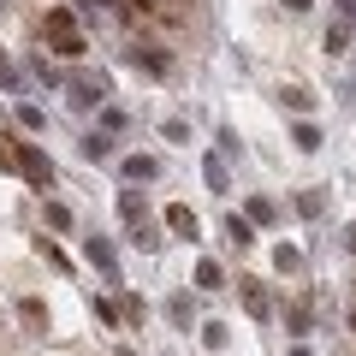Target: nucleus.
<instances>
[{"instance_id":"7","label":"nucleus","mask_w":356,"mask_h":356,"mask_svg":"<svg viewBox=\"0 0 356 356\" xmlns=\"http://www.w3.org/2000/svg\"><path fill=\"white\" fill-rule=\"evenodd\" d=\"M344 48H350V30H344V24H327V54H344Z\"/></svg>"},{"instance_id":"2","label":"nucleus","mask_w":356,"mask_h":356,"mask_svg":"<svg viewBox=\"0 0 356 356\" xmlns=\"http://www.w3.org/2000/svg\"><path fill=\"white\" fill-rule=\"evenodd\" d=\"M13 154H18V172H24L30 184H48V178H54V166H48V154H42L36 143H18Z\"/></svg>"},{"instance_id":"6","label":"nucleus","mask_w":356,"mask_h":356,"mask_svg":"<svg viewBox=\"0 0 356 356\" xmlns=\"http://www.w3.org/2000/svg\"><path fill=\"white\" fill-rule=\"evenodd\" d=\"M154 172H161V166H154L149 154H131V161H125V178H154Z\"/></svg>"},{"instance_id":"3","label":"nucleus","mask_w":356,"mask_h":356,"mask_svg":"<svg viewBox=\"0 0 356 356\" xmlns=\"http://www.w3.org/2000/svg\"><path fill=\"white\" fill-rule=\"evenodd\" d=\"M166 226H172L178 238H196V214H191L184 202H172V208H166Z\"/></svg>"},{"instance_id":"13","label":"nucleus","mask_w":356,"mask_h":356,"mask_svg":"<svg viewBox=\"0 0 356 356\" xmlns=\"http://www.w3.org/2000/svg\"><path fill=\"white\" fill-rule=\"evenodd\" d=\"M48 226H60V232H65V226H72V208H60V202H48Z\"/></svg>"},{"instance_id":"11","label":"nucleus","mask_w":356,"mask_h":356,"mask_svg":"<svg viewBox=\"0 0 356 356\" xmlns=\"http://www.w3.org/2000/svg\"><path fill=\"white\" fill-rule=\"evenodd\" d=\"M297 149H321V131L309 125V119H303V125H297Z\"/></svg>"},{"instance_id":"4","label":"nucleus","mask_w":356,"mask_h":356,"mask_svg":"<svg viewBox=\"0 0 356 356\" xmlns=\"http://www.w3.org/2000/svg\"><path fill=\"white\" fill-rule=\"evenodd\" d=\"M243 303H250V315H267V291L255 280H243Z\"/></svg>"},{"instance_id":"16","label":"nucleus","mask_w":356,"mask_h":356,"mask_svg":"<svg viewBox=\"0 0 356 356\" xmlns=\"http://www.w3.org/2000/svg\"><path fill=\"white\" fill-rule=\"evenodd\" d=\"M119 356H137V350H119Z\"/></svg>"},{"instance_id":"12","label":"nucleus","mask_w":356,"mask_h":356,"mask_svg":"<svg viewBox=\"0 0 356 356\" xmlns=\"http://www.w3.org/2000/svg\"><path fill=\"white\" fill-rule=\"evenodd\" d=\"M89 261H95V267H113V250H107V243H95V238H89Z\"/></svg>"},{"instance_id":"9","label":"nucleus","mask_w":356,"mask_h":356,"mask_svg":"<svg viewBox=\"0 0 356 356\" xmlns=\"http://www.w3.org/2000/svg\"><path fill=\"white\" fill-rule=\"evenodd\" d=\"M196 285H202V291H220V267L202 261V267H196Z\"/></svg>"},{"instance_id":"1","label":"nucleus","mask_w":356,"mask_h":356,"mask_svg":"<svg viewBox=\"0 0 356 356\" xmlns=\"http://www.w3.org/2000/svg\"><path fill=\"white\" fill-rule=\"evenodd\" d=\"M48 30H54V54H65V60L83 54V36L72 30V13H65V6H54V13H48Z\"/></svg>"},{"instance_id":"8","label":"nucleus","mask_w":356,"mask_h":356,"mask_svg":"<svg viewBox=\"0 0 356 356\" xmlns=\"http://www.w3.org/2000/svg\"><path fill=\"white\" fill-rule=\"evenodd\" d=\"M285 107H291V113H309V107H315V95H309V89H285Z\"/></svg>"},{"instance_id":"5","label":"nucleus","mask_w":356,"mask_h":356,"mask_svg":"<svg viewBox=\"0 0 356 356\" xmlns=\"http://www.w3.org/2000/svg\"><path fill=\"white\" fill-rule=\"evenodd\" d=\"M226 238L243 250V243H255V232H250V220H238V214H232V220H226Z\"/></svg>"},{"instance_id":"14","label":"nucleus","mask_w":356,"mask_h":356,"mask_svg":"<svg viewBox=\"0 0 356 356\" xmlns=\"http://www.w3.org/2000/svg\"><path fill=\"white\" fill-rule=\"evenodd\" d=\"M285 6H291V13H309V0H285Z\"/></svg>"},{"instance_id":"10","label":"nucleus","mask_w":356,"mask_h":356,"mask_svg":"<svg viewBox=\"0 0 356 356\" xmlns=\"http://www.w3.org/2000/svg\"><path fill=\"white\" fill-rule=\"evenodd\" d=\"M107 149H113L107 137H83V161H107Z\"/></svg>"},{"instance_id":"15","label":"nucleus","mask_w":356,"mask_h":356,"mask_svg":"<svg viewBox=\"0 0 356 356\" xmlns=\"http://www.w3.org/2000/svg\"><path fill=\"white\" fill-rule=\"evenodd\" d=\"M339 6H344V18H356V0H339Z\"/></svg>"}]
</instances>
